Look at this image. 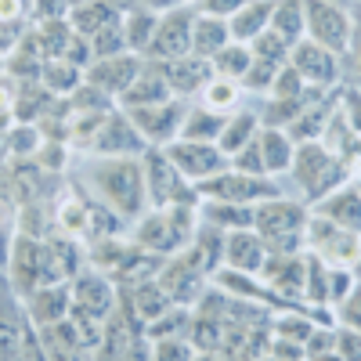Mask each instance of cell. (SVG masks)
Wrapping results in <instances>:
<instances>
[{"mask_svg": "<svg viewBox=\"0 0 361 361\" xmlns=\"http://www.w3.org/2000/svg\"><path fill=\"white\" fill-rule=\"evenodd\" d=\"M98 188L109 195V202L123 214H137L141 206V177L134 170V163H112L105 170H98Z\"/></svg>", "mask_w": 361, "mask_h": 361, "instance_id": "obj_1", "label": "cell"}, {"mask_svg": "<svg viewBox=\"0 0 361 361\" xmlns=\"http://www.w3.org/2000/svg\"><path fill=\"white\" fill-rule=\"evenodd\" d=\"M296 180L311 195H322L325 188H333L340 180V166L329 159V148L307 145V148H300V152H296Z\"/></svg>", "mask_w": 361, "mask_h": 361, "instance_id": "obj_2", "label": "cell"}, {"mask_svg": "<svg viewBox=\"0 0 361 361\" xmlns=\"http://www.w3.org/2000/svg\"><path fill=\"white\" fill-rule=\"evenodd\" d=\"M311 235H314V246L322 250V257L329 264H350L357 257V238L354 231L333 224V221H314L311 224Z\"/></svg>", "mask_w": 361, "mask_h": 361, "instance_id": "obj_3", "label": "cell"}, {"mask_svg": "<svg viewBox=\"0 0 361 361\" xmlns=\"http://www.w3.org/2000/svg\"><path fill=\"white\" fill-rule=\"evenodd\" d=\"M253 221L264 231V238H271V243H286V238L304 224V209L293 206V202H271V206L257 209Z\"/></svg>", "mask_w": 361, "mask_h": 361, "instance_id": "obj_4", "label": "cell"}, {"mask_svg": "<svg viewBox=\"0 0 361 361\" xmlns=\"http://www.w3.org/2000/svg\"><path fill=\"white\" fill-rule=\"evenodd\" d=\"M307 18H311V33L318 37L322 47L340 51L347 44V22L333 4H325V0H307Z\"/></svg>", "mask_w": 361, "mask_h": 361, "instance_id": "obj_5", "label": "cell"}, {"mask_svg": "<svg viewBox=\"0 0 361 361\" xmlns=\"http://www.w3.org/2000/svg\"><path fill=\"white\" fill-rule=\"evenodd\" d=\"M170 163L177 170L192 173V177H206L221 166V152L209 145H199V141H180V145L170 148Z\"/></svg>", "mask_w": 361, "mask_h": 361, "instance_id": "obj_6", "label": "cell"}, {"mask_svg": "<svg viewBox=\"0 0 361 361\" xmlns=\"http://www.w3.org/2000/svg\"><path fill=\"white\" fill-rule=\"evenodd\" d=\"M134 123L148 134V137H170L173 130H177V123H180V105H137L134 112Z\"/></svg>", "mask_w": 361, "mask_h": 361, "instance_id": "obj_7", "label": "cell"}, {"mask_svg": "<svg viewBox=\"0 0 361 361\" xmlns=\"http://www.w3.org/2000/svg\"><path fill=\"white\" fill-rule=\"evenodd\" d=\"M163 293L170 300H180V304H188V300H195L202 293V275L199 267H192L188 260H177L163 271Z\"/></svg>", "mask_w": 361, "mask_h": 361, "instance_id": "obj_8", "label": "cell"}, {"mask_svg": "<svg viewBox=\"0 0 361 361\" xmlns=\"http://www.w3.org/2000/svg\"><path fill=\"white\" fill-rule=\"evenodd\" d=\"M192 25H188V15H170L163 25H159V33L152 40V54L156 58H177L180 51H185L192 40Z\"/></svg>", "mask_w": 361, "mask_h": 361, "instance_id": "obj_9", "label": "cell"}, {"mask_svg": "<svg viewBox=\"0 0 361 361\" xmlns=\"http://www.w3.org/2000/svg\"><path fill=\"white\" fill-rule=\"evenodd\" d=\"M202 192L217 195V199H231V202H243V199H257V195H271L275 188L264 185V180H250V177H214L206 180Z\"/></svg>", "mask_w": 361, "mask_h": 361, "instance_id": "obj_10", "label": "cell"}, {"mask_svg": "<svg viewBox=\"0 0 361 361\" xmlns=\"http://www.w3.org/2000/svg\"><path fill=\"white\" fill-rule=\"evenodd\" d=\"M134 76H137L134 58H112V62L90 69V80H94L98 87H105V90H127L134 83Z\"/></svg>", "mask_w": 361, "mask_h": 361, "instance_id": "obj_11", "label": "cell"}, {"mask_svg": "<svg viewBox=\"0 0 361 361\" xmlns=\"http://www.w3.org/2000/svg\"><path fill=\"white\" fill-rule=\"evenodd\" d=\"M148 185H152V199L163 206L170 199H180V185H177V173H173V163L163 159V156H148Z\"/></svg>", "mask_w": 361, "mask_h": 361, "instance_id": "obj_12", "label": "cell"}, {"mask_svg": "<svg viewBox=\"0 0 361 361\" xmlns=\"http://www.w3.org/2000/svg\"><path fill=\"white\" fill-rule=\"evenodd\" d=\"M69 311V289L51 286V289H37L33 293V318L37 322H62Z\"/></svg>", "mask_w": 361, "mask_h": 361, "instance_id": "obj_13", "label": "cell"}, {"mask_svg": "<svg viewBox=\"0 0 361 361\" xmlns=\"http://www.w3.org/2000/svg\"><path fill=\"white\" fill-rule=\"evenodd\" d=\"M73 25L80 29V33H87V37H98L102 29L116 25V8H112V4H105V0L83 4V8H76V11H73Z\"/></svg>", "mask_w": 361, "mask_h": 361, "instance_id": "obj_14", "label": "cell"}, {"mask_svg": "<svg viewBox=\"0 0 361 361\" xmlns=\"http://www.w3.org/2000/svg\"><path fill=\"white\" fill-rule=\"evenodd\" d=\"M300 76H307V80H333V58H329L322 47L314 44H304V47H296V66H293Z\"/></svg>", "mask_w": 361, "mask_h": 361, "instance_id": "obj_15", "label": "cell"}, {"mask_svg": "<svg viewBox=\"0 0 361 361\" xmlns=\"http://www.w3.org/2000/svg\"><path fill=\"white\" fill-rule=\"evenodd\" d=\"M228 260L238 267V271H257L260 260H264V246L257 235H246V231H235L231 243H228Z\"/></svg>", "mask_w": 361, "mask_h": 361, "instance_id": "obj_16", "label": "cell"}, {"mask_svg": "<svg viewBox=\"0 0 361 361\" xmlns=\"http://www.w3.org/2000/svg\"><path fill=\"white\" fill-rule=\"evenodd\" d=\"M94 145L102 148V152H123V148H127V152H137V134L130 130V123H127V119H109V123H105V130L94 137Z\"/></svg>", "mask_w": 361, "mask_h": 361, "instance_id": "obj_17", "label": "cell"}, {"mask_svg": "<svg viewBox=\"0 0 361 361\" xmlns=\"http://www.w3.org/2000/svg\"><path fill=\"white\" fill-rule=\"evenodd\" d=\"M109 286L102 282V279H80V286H76V307L80 311H87L90 318H102L105 311H109Z\"/></svg>", "mask_w": 361, "mask_h": 361, "instance_id": "obj_18", "label": "cell"}, {"mask_svg": "<svg viewBox=\"0 0 361 361\" xmlns=\"http://www.w3.org/2000/svg\"><path fill=\"white\" fill-rule=\"evenodd\" d=\"M322 214H325V221L354 231V228H361V199L357 195H336L322 206Z\"/></svg>", "mask_w": 361, "mask_h": 361, "instance_id": "obj_19", "label": "cell"}, {"mask_svg": "<svg viewBox=\"0 0 361 361\" xmlns=\"http://www.w3.org/2000/svg\"><path fill=\"white\" fill-rule=\"evenodd\" d=\"M123 102L127 105H148V102H152V105H159V102H166V80L163 76H152V73H145L137 83H130L127 87V94H123Z\"/></svg>", "mask_w": 361, "mask_h": 361, "instance_id": "obj_20", "label": "cell"}, {"mask_svg": "<svg viewBox=\"0 0 361 361\" xmlns=\"http://www.w3.org/2000/svg\"><path fill=\"white\" fill-rule=\"evenodd\" d=\"M228 37V29L217 22V18H199L195 22V37H192V47L199 51V54H217V51H224V40Z\"/></svg>", "mask_w": 361, "mask_h": 361, "instance_id": "obj_21", "label": "cell"}, {"mask_svg": "<svg viewBox=\"0 0 361 361\" xmlns=\"http://www.w3.org/2000/svg\"><path fill=\"white\" fill-rule=\"evenodd\" d=\"M141 243L163 253V250H173V246L180 243V231L173 228V221L152 217V221H145V228H141Z\"/></svg>", "mask_w": 361, "mask_h": 361, "instance_id": "obj_22", "label": "cell"}, {"mask_svg": "<svg viewBox=\"0 0 361 361\" xmlns=\"http://www.w3.org/2000/svg\"><path fill=\"white\" fill-rule=\"evenodd\" d=\"M260 156H264V170H286L289 166V141L279 130H267L260 137Z\"/></svg>", "mask_w": 361, "mask_h": 361, "instance_id": "obj_23", "label": "cell"}, {"mask_svg": "<svg viewBox=\"0 0 361 361\" xmlns=\"http://www.w3.org/2000/svg\"><path fill=\"white\" fill-rule=\"evenodd\" d=\"M166 76L177 90H195L199 83L209 80V66L206 62H177V66H170Z\"/></svg>", "mask_w": 361, "mask_h": 361, "instance_id": "obj_24", "label": "cell"}, {"mask_svg": "<svg viewBox=\"0 0 361 361\" xmlns=\"http://www.w3.org/2000/svg\"><path fill=\"white\" fill-rule=\"evenodd\" d=\"M267 15H271L267 4H250V8H243V11L235 15V22H231V33H235V37H257L260 25L267 22Z\"/></svg>", "mask_w": 361, "mask_h": 361, "instance_id": "obj_25", "label": "cell"}, {"mask_svg": "<svg viewBox=\"0 0 361 361\" xmlns=\"http://www.w3.org/2000/svg\"><path fill=\"white\" fill-rule=\"evenodd\" d=\"M69 40H73V37H69V25L54 18V22H47V25H44V37H40L37 44H40V51H44L47 58H58V54L66 58V47H69Z\"/></svg>", "mask_w": 361, "mask_h": 361, "instance_id": "obj_26", "label": "cell"}, {"mask_svg": "<svg viewBox=\"0 0 361 361\" xmlns=\"http://www.w3.org/2000/svg\"><path fill=\"white\" fill-rule=\"evenodd\" d=\"M22 340H25L22 325L15 318H8V314H0V361L18 357L22 354Z\"/></svg>", "mask_w": 361, "mask_h": 361, "instance_id": "obj_27", "label": "cell"}, {"mask_svg": "<svg viewBox=\"0 0 361 361\" xmlns=\"http://www.w3.org/2000/svg\"><path fill=\"white\" fill-rule=\"evenodd\" d=\"M166 300H170V296L163 293V286H159V289H156V286H148V282L137 286V311H141V318H148V322L163 314Z\"/></svg>", "mask_w": 361, "mask_h": 361, "instance_id": "obj_28", "label": "cell"}, {"mask_svg": "<svg viewBox=\"0 0 361 361\" xmlns=\"http://www.w3.org/2000/svg\"><path fill=\"white\" fill-rule=\"evenodd\" d=\"M275 25H279V37L289 40L300 33V25H304V18H300V4L296 0H286V4L275 8Z\"/></svg>", "mask_w": 361, "mask_h": 361, "instance_id": "obj_29", "label": "cell"}, {"mask_svg": "<svg viewBox=\"0 0 361 361\" xmlns=\"http://www.w3.org/2000/svg\"><path fill=\"white\" fill-rule=\"evenodd\" d=\"M217 69L228 73V76L250 73V51L246 47H224V51H217Z\"/></svg>", "mask_w": 361, "mask_h": 361, "instance_id": "obj_30", "label": "cell"}, {"mask_svg": "<svg viewBox=\"0 0 361 361\" xmlns=\"http://www.w3.org/2000/svg\"><path fill=\"white\" fill-rule=\"evenodd\" d=\"M224 127H221V119L217 116H209V112H195L188 123H185V137L188 141H199V137H214V134H221Z\"/></svg>", "mask_w": 361, "mask_h": 361, "instance_id": "obj_31", "label": "cell"}, {"mask_svg": "<svg viewBox=\"0 0 361 361\" xmlns=\"http://www.w3.org/2000/svg\"><path fill=\"white\" fill-rule=\"evenodd\" d=\"M44 80H47L51 90H69V87H76V66H69V62H51V66L44 69Z\"/></svg>", "mask_w": 361, "mask_h": 361, "instance_id": "obj_32", "label": "cell"}, {"mask_svg": "<svg viewBox=\"0 0 361 361\" xmlns=\"http://www.w3.org/2000/svg\"><path fill=\"white\" fill-rule=\"evenodd\" d=\"M90 40H94V54H102V58H109V54H116V51H123V44H127L123 29H116V25L102 29V33L90 37Z\"/></svg>", "mask_w": 361, "mask_h": 361, "instance_id": "obj_33", "label": "cell"}, {"mask_svg": "<svg viewBox=\"0 0 361 361\" xmlns=\"http://www.w3.org/2000/svg\"><path fill=\"white\" fill-rule=\"evenodd\" d=\"M11 180H15V195H18V199H33V195L40 192V173H37L33 166H18V170L11 173Z\"/></svg>", "mask_w": 361, "mask_h": 361, "instance_id": "obj_34", "label": "cell"}, {"mask_svg": "<svg viewBox=\"0 0 361 361\" xmlns=\"http://www.w3.org/2000/svg\"><path fill=\"white\" fill-rule=\"evenodd\" d=\"M152 29H156V18L152 15H134L130 22H127V44H134V47H141V44H148V37H152Z\"/></svg>", "mask_w": 361, "mask_h": 361, "instance_id": "obj_35", "label": "cell"}, {"mask_svg": "<svg viewBox=\"0 0 361 361\" xmlns=\"http://www.w3.org/2000/svg\"><path fill=\"white\" fill-rule=\"evenodd\" d=\"M152 267H156V264L148 260V257H134V260H127V267H119V279L130 282V286H134V282L141 286V282L152 279Z\"/></svg>", "mask_w": 361, "mask_h": 361, "instance_id": "obj_36", "label": "cell"}, {"mask_svg": "<svg viewBox=\"0 0 361 361\" xmlns=\"http://www.w3.org/2000/svg\"><path fill=\"white\" fill-rule=\"evenodd\" d=\"M322 119H325V105H314L307 116H300V123H293V134L296 137H314L318 130H325Z\"/></svg>", "mask_w": 361, "mask_h": 361, "instance_id": "obj_37", "label": "cell"}, {"mask_svg": "<svg viewBox=\"0 0 361 361\" xmlns=\"http://www.w3.org/2000/svg\"><path fill=\"white\" fill-rule=\"evenodd\" d=\"M206 105H209V109H228V105H235V87H231L228 80L209 83V87H206Z\"/></svg>", "mask_w": 361, "mask_h": 361, "instance_id": "obj_38", "label": "cell"}, {"mask_svg": "<svg viewBox=\"0 0 361 361\" xmlns=\"http://www.w3.org/2000/svg\"><path fill=\"white\" fill-rule=\"evenodd\" d=\"M250 134H253V119H250V116L235 119V123L224 130V148H228V152H235V148H243Z\"/></svg>", "mask_w": 361, "mask_h": 361, "instance_id": "obj_39", "label": "cell"}, {"mask_svg": "<svg viewBox=\"0 0 361 361\" xmlns=\"http://www.w3.org/2000/svg\"><path fill=\"white\" fill-rule=\"evenodd\" d=\"M195 343L199 347H221V322L217 318H199L195 322Z\"/></svg>", "mask_w": 361, "mask_h": 361, "instance_id": "obj_40", "label": "cell"}, {"mask_svg": "<svg viewBox=\"0 0 361 361\" xmlns=\"http://www.w3.org/2000/svg\"><path fill=\"white\" fill-rule=\"evenodd\" d=\"M282 51H286V40H282L279 33H264V37H257V54L267 58V62H279Z\"/></svg>", "mask_w": 361, "mask_h": 361, "instance_id": "obj_41", "label": "cell"}, {"mask_svg": "<svg viewBox=\"0 0 361 361\" xmlns=\"http://www.w3.org/2000/svg\"><path fill=\"white\" fill-rule=\"evenodd\" d=\"M177 325H185V314H180V311H173V314H166V318H156L152 325H148V333H152L156 340H166V336L177 333Z\"/></svg>", "mask_w": 361, "mask_h": 361, "instance_id": "obj_42", "label": "cell"}, {"mask_svg": "<svg viewBox=\"0 0 361 361\" xmlns=\"http://www.w3.org/2000/svg\"><path fill=\"white\" fill-rule=\"evenodd\" d=\"M209 217L221 221V224H250L253 214H246V209H235V206H209Z\"/></svg>", "mask_w": 361, "mask_h": 361, "instance_id": "obj_43", "label": "cell"}, {"mask_svg": "<svg viewBox=\"0 0 361 361\" xmlns=\"http://www.w3.org/2000/svg\"><path fill=\"white\" fill-rule=\"evenodd\" d=\"M156 361H188V347L180 343V340H159L156 347Z\"/></svg>", "mask_w": 361, "mask_h": 361, "instance_id": "obj_44", "label": "cell"}, {"mask_svg": "<svg viewBox=\"0 0 361 361\" xmlns=\"http://www.w3.org/2000/svg\"><path fill=\"white\" fill-rule=\"evenodd\" d=\"M25 148H37V130L33 127H18L8 134V152H25Z\"/></svg>", "mask_w": 361, "mask_h": 361, "instance_id": "obj_45", "label": "cell"}, {"mask_svg": "<svg viewBox=\"0 0 361 361\" xmlns=\"http://www.w3.org/2000/svg\"><path fill=\"white\" fill-rule=\"evenodd\" d=\"M238 170H246V173H260L264 170V156H260V145H246L243 152H238Z\"/></svg>", "mask_w": 361, "mask_h": 361, "instance_id": "obj_46", "label": "cell"}, {"mask_svg": "<svg viewBox=\"0 0 361 361\" xmlns=\"http://www.w3.org/2000/svg\"><path fill=\"white\" fill-rule=\"evenodd\" d=\"M296 90H300V73L289 66V69L279 76V83H275V98H296Z\"/></svg>", "mask_w": 361, "mask_h": 361, "instance_id": "obj_47", "label": "cell"}, {"mask_svg": "<svg viewBox=\"0 0 361 361\" xmlns=\"http://www.w3.org/2000/svg\"><path fill=\"white\" fill-rule=\"evenodd\" d=\"M246 80L253 83V87H264V83H271L275 80V62H267V58H260V62L246 73Z\"/></svg>", "mask_w": 361, "mask_h": 361, "instance_id": "obj_48", "label": "cell"}, {"mask_svg": "<svg viewBox=\"0 0 361 361\" xmlns=\"http://www.w3.org/2000/svg\"><path fill=\"white\" fill-rule=\"evenodd\" d=\"M58 217H62V224H66L69 231H80V228H83V221H87V214H83V209H80L76 202L62 206V214H58Z\"/></svg>", "mask_w": 361, "mask_h": 361, "instance_id": "obj_49", "label": "cell"}, {"mask_svg": "<svg viewBox=\"0 0 361 361\" xmlns=\"http://www.w3.org/2000/svg\"><path fill=\"white\" fill-rule=\"evenodd\" d=\"M282 336H296V340H307L311 336V325L304 318H286L282 322Z\"/></svg>", "mask_w": 361, "mask_h": 361, "instance_id": "obj_50", "label": "cell"}, {"mask_svg": "<svg viewBox=\"0 0 361 361\" xmlns=\"http://www.w3.org/2000/svg\"><path fill=\"white\" fill-rule=\"evenodd\" d=\"M18 15H22V0H0V25L18 22Z\"/></svg>", "mask_w": 361, "mask_h": 361, "instance_id": "obj_51", "label": "cell"}, {"mask_svg": "<svg viewBox=\"0 0 361 361\" xmlns=\"http://www.w3.org/2000/svg\"><path fill=\"white\" fill-rule=\"evenodd\" d=\"M206 8L214 15H228V11H243V0H206Z\"/></svg>", "mask_w": 361, "mask_h": 361, "instance_id": "obj_52", "label": "cell"}, {"mask_svg": "<svg viewBox=\"0 0 361 361\" xmlns=\"http://www.w3.org/2000/svg\"><path fill=\"white\" fill-rule=\"evenodd\" d=\"M224 286H231L235 293H246V296H257V289L243 279V275H224Z\"/></svg>", "mask_w": 361, "mask_h": 361, "instance_id": "obj_53", "label": "cell"}, {"mask_svg": "<svg viewBox=\"0 0 361 361\" xmlns=\"http://www.w3.org/2000/svg\"><path fill=\"white\" fill-rule=\"evenodd\" d=\"M11 192H15V180H11V173L4 166H0V199H8Z\"/></svg>", "mask_w": 361, "mask_h": 361, "instance_id": "obj_54", "label": "cell"}, {"mask_svg": "<svg viewBox=\"0 0 361 361\" xmlns=\"http://www.w3.org/2000/svg\"><path fill=\"white\" fill-rule=\"evenodd\" d=\"M347 314H350V318H354V322L361 325V289H357V293H350V304H347Z\"/></svg>", "mask_w": 361, "mask_h": 361, "instance_id": "obj_55", "label": "cell"}, {"mask_svg": "<svg viewBox=\"0 0 361 361\" xmlns=\"http://www.w3.org/2000/svg\"><path fill=\"white\" fill-rule=\"evenodd\" d=\"M44 163H47V166H58V163H62V152H58L54 145H51V148H44Z\"/></svg>", "mask_w": 361, "mask_h": 361, "instance_id": "obj_56", "label": "cell"}, {"mask_svg": "<svg viewBox=\"0 0 361 361\" xmlns=\"http://www.w3.org/2000/svg\"><path fill=\"white\" fill-rule=\"evenodd\" d=\"M58 361H87V354H83L80 347H73V350H66V354H58Z\"/></svg>", "mask_w": 361, "mask_h": 361, "instance_id": "obj_57", "label": "cell"}, {"mask_svg": "<svg viewBox=\"0 0 361 361\" xmlns=\"http://www.w3.org/2000/svg\"><path fill=\"white\" fill-rule=\"evenodd\" d=\"M350 105H354V127L361 130V102H357V98H350Z\"/></svg>", "mask_w": 361, "mask_h": 361, "instance_id": "obj_58", "label": "cell"}, {"mask_svg": "<svg viewBox=\"0 0 361 361\" xmlns=\"http://www.w3.org/2000/svg\"><path fill=\"white\" fill-rule=\"evenodd\" d=\"M116 4H123V8H134V4H148V0H116Z\"/></svg>", "mask_w": 361, "mask_h": 361, "instance_id": "obj_59", "label": "cell"}, {"mask_svg": "<svg viewBox=\"0 0 361 361\" xmlns=\"http://www.w3.org/2000/svg\"><path fill=\"white\" fill-rule=\"evenodd\" d=\"M148 4H170V0H148Z\"/></svg>", "mask_w": 361, "mask_h": 361, "instance_id": "obj_60", "label": "cell"}, {"mask_svg": "<svg viewBox=\"0 0 361 361\" xmlns=\"http://www.w3.org/2000/svg\"><path fill=\"white\" fill-rule=\"evenodd\" d=\"M195 361H214V357H195Z\"/></svg>", "mask_w": 361, "mask_h": 361, "instance_id": "obj_61", "label": "cell"}]
</instances>
